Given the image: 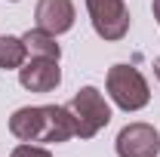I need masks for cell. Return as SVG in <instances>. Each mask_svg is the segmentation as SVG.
<instances>
[{
	"mask_svg": "<svg viewBox=\"0 0 160 157\" xmlns=\"http://www.w3.org/2000/svg\"><path fill=\"white\" fill-rule=\"evenodd\" d=\"M9 133L19 142H68L74 123L65 105H28L9 117Z\"/></svg>",
	"mask_w": 160,
	"mask_h": 157,
	"instance_id": "obj_1",
	"label": "cell"
},
{
	"mask_svg": "<svg viewBox=\"0 0 160 157\" xmlns=\"http://www.w3.org/2000/svg\"><path fill=\"white\" fill-rule=\"evenodd\" d=\"M68 114H71V123H74V136L80 139H92L99 129H105L111 123V108L96 86H83L74 93V99L65 105Z\"/></svg>",
	"mask_w": 160,
	"mask_h": 157,
	"instance_id": "obj_2",
	"label": "cell"
},
{
	"mask_svg": "<svg viewBox=\"0 0 160 157\" xmlns=\"http://www.w3.org/2000/svg\"><path fill=\"white\" fill-rule=\"evenodd\" d=\"M105 86H108V96L114 99V105L123 108V111H139L151 102L148 80L132 65H114L105 77Z\"/></svg>",
	"mask_w": 160,
	"mask_h": 157,
	"instance_id": "obj_3",
	"label": "cell"
},
{
	"mask_svg": "<svg viewBox=\"0 0 160 157\" xmlns=\"http://www.w3.org/2000/svg\"><path fill=\"white\" fill-rule=\"evenodd\" d=\"M89 22L102 40H123L129 31V9L123 0H86Z\"/></svg>",
	"mask_w": 160,
	"mask_h": 157,
	"instance_id": "obj_4",
	"label": "cell"
},
{
	"mask_svg": "<svg viewBox=\"0 0 160 157\" xmlns=\"http://www.w3.org/2000/svg\"><path fill=\"white\" fill-rule=\"evenodd\" d=\"M160 136L151 123H129L117 133V157H157Z\"/></svg>",
	"mask_w": 160,
	"mask_h": 157,
	"instance_id": "obj_5",
	"label": "cell"
},
{
	"mask_svg": "<svg viewBox=\"0 0 160 157\" xmlns=\"http://www.w3.org/2000/svg\"><path fill=\"white\" fill-rule=\"evenodd\" d=\"M19 83L31 93H52L62 83V71L56 59H40L31 56V62H25L19 68Z\"/></svg>",
	"mask_w": 160,
	"mask_h": 157,
	"instance_id": "obj_6",
	"label": "cell"
},
{
	"mask_svg": "<svg viewBox=\"0 0 160 157\" xmlns=\"http://www.w3.org/2000/svg\"><path fill=\"white\" fill-rule=\"evenodd\" d=\"M34 19H37L40 31L65 34V31L74 28V3L71 0H37Z\"/></svg>",
	"mask_w": 160,
	"mask_h": 157,
	"instance_id": "obj_7",
	"label": "cell"
},
{
	"mask_svg": "<svg viewBox=\"0 0 160 157\" xmlns=\"http://www.w3.org/2000/svg\"><path fill=\"white\" fill-rule=\"evenodd\" d=\"M22 40H25V49H28V56H40V59H56V62H59L62 46L56 43V34L34 28V31H28Z\"/></svg>",
	"mask_w": 160,
	"mask_h": 157,
	"instance_id": "obj_8",
	"label": "cell"
},
{
	"mask_svg": "<svg viewBox=\"0 0 160 157\" xmlns=\"http://www.w3.org/2000/svg\"><path fill=\"white\" fill-rule=\"evenodd\" d=\"M25 40L22 37H12V34H3L0 37V68L3 71H12V68H22L25 65Z\"/></svg>",
	"mask_w": 160,
	"mask_h": 157,
	"instance_id": "obj_9",
	"label": "cell"
},
{
	"mask_svg": "<svg viewBox=\"0 0 160 157\" xmlns=\"http://www.w3.org/2000/svg\"><path fill=\"white\" fill-rule=\"evenodd\" d=\"M9 157H52L46 148H40V145H31V142H22V145H16L12 148V154Z\"/></svg>",
	"mask_w": 160,
	"mask_h": 157,
	"instance_id": "obj_10",
	"label": "cell"
},
{
	"mask_svg": "<svg viewBox=\"0 0 160 157\" xmlns=\"http://www.w3.org/2000/svg\"><path fill=\"white\" fill-rule=\"evenodd\" d=\"M151 9H154V19L160 22V0H154V6H151Z\"/></svg>",
	"mask_w": 160,
	"mask_h": 157,
	"instance_id": "obj_11",
	"label": "cell"
},
{
	"mask_svg": "<svg viewBox=\"0 0 160 157\" xmlns=\"http://www.w3.org/2000/svg\"><path fill=\"white\" fill-rule=\"evenodd\" d=\"M154 74H157V80H160V59L154 62Z\"/></svg>",
	"mask_w": 160,
	"mask_h": 157,
	"instance_id": "obj_12",
	"label": "cell"
},
{
	"mask_svg": "<svg viewBox=\"0 0 160 157\" xmlns=\"http://www.w3.org/2000/svg\"><path fill=\"white\" fill-rule=\"evenodd\" d=\"M12 3H16V0H12Z\"/></svg>",
	"mask_w": 160,
	"mask_h": 157,
	"instance_id": "obj_13",
	"label": "cell"
}]
</instances>
